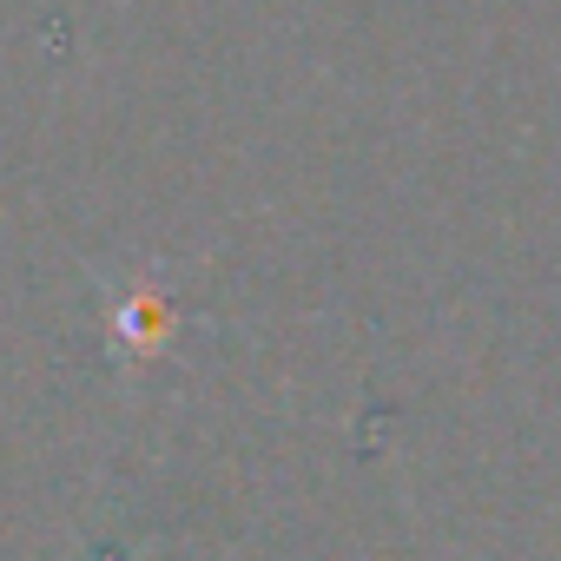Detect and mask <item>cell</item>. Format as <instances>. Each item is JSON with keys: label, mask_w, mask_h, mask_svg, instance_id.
Instances as JSON below:
<instances>
[{"label": "cell", "mask_w": 561, "mask_h": 561, "mask_svg": "<svg viewBox=\"0 0 561 561\" xmlns=\"http://www.w3.org/2000/svg\"><path fill=\"white\" fill-rule=\"evenodd\" d=\"M100 311H106V331H113V357L119 364H146L172 344V324H179V305L159 277H106L100 285Z\"/></svg>", "instance_id": "1"}]
</instances>
